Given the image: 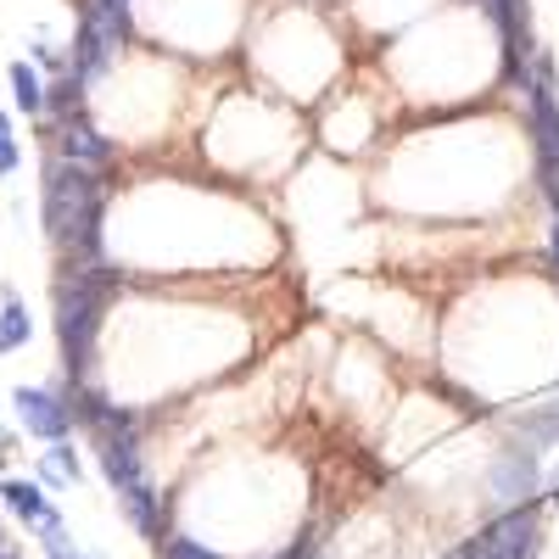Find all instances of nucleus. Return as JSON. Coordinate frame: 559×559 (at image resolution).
<instances>
[{
  "label": "nucleus",
  "mask_w": 559,
  "mask_h": 559,
  "mask_svg": "<svg viewBox=\"0 0 559 559\" xmlns=\"http://www.w3.org/2000/svg\"><path fill=\"white\" fill-rule=\"evenodd\" d=\"M537 492H543V453L526 442L498 448V459L487 464V498L498 509H515V503H532Z\"/></svg>",
  "instance_id": "obj_5"
},
{
  "label": "nucleus",
  "mask_w": 559,
  "mask_h": 559,
  "mask_svg": "<svg viewBox=\"0 0 559 559\" xmlns=\"http://www.w3.org/2000/svg\"><path fill=\"white\" fill-rule=\"evenodd\" d=\"M39 543H45V559H96L68 537V526H39Z\"/></svg>",
  "instance_id": "obj_15"
},
{
  "label": "nucleus",
  "mask_w": 559,
  "mask_h": 559,
  "mask_svg": "<svg viewBox=\"0 0 559 559\" xmlns=\"http://www.w3.org/2000/svg\"><path fill=\"white\" fill-rule=\"evenodd\" d=\"M28 336H34V319H28V308H23L17 297H7V308H0V353L23 347Z\"/></svg>",
  "instance_id": "obj_12"
},
{
  "label": "nucleus",
  "mask_w": 559,
  "mask_h": 559,
  "mask_svg": "<svg viewBox=\"0 0 559 559\" xmlns=\"http://www.w3.org/2000/svg\"><path fill=\"white\" fill-rule=\"evenodd\" d=\"M129 7L134 0H79V28H90L102 45L123 51L129 45Z\"/></svg>",
  "instance_id": "obj_8"
},
{
  "label": "nucleus",
  "mask_w": 559,
  "mask_h": 559,
  "mask_svg": "<svg viewBox=\"0 0 559 559\" xmlns=\"http://www.w3.org/2000/svg\"><path fill=\"white\" fill-rule=\"evenodd\" d=\"M471 543L481 548V559H537L543 554V515H537V503L498 509V515Z\"/></svg>",
  "instance_id": "obj_4"
},
{
  "label": "nucleus",
  "mask_w": 559,
  "mask_h": 559,
  "mask_svg": "<svg viewBox=\"0 0 559 559\" xmlns=\"http://www.w3.org/2000/svg\"><path fill=\"white\" fill-rule=\"evenodd\" d=\"M554 218H548V247H554V263H559V197H548Z\"/></svg>",
  "instance_id": "obj_19"
},
{
  "label": "nucleus",
  "mask_w": 559,
  "mask_h": 559,
  "mask_svg": "<svg viewBox=\"0 0 559 559\" xmlns=\"http://www.w3.org/2000/svg\"><path fill=\"white\" fill-rule=\"evenodd\" d=\"M0 559H17V554H12V548H0Z\"/></svg>",
  "instance_id": "obj_21"
},
{
  "label": "nucleus",
  "mask_w": 559,
  "mask_h": 559,
  "mask_svg": "<svg viewBox=\"0 0 559 559\" xmlns=\"http://www.w3.org/2000/svg\"><path fill=\"white\" fill-rule=\"evenodd\" d=\"M102 207L107 185L96 168H79L68 157L45 163V236L68 258H102Z\"/></svg>",
  "instance_id": "obj_1"
},
{
  "label": "nucleus",
  "mask_w": 559,
  "mask_h": 559,
  "mask_svg": "<svg viewBox=\"0 0 559 559\" xmlns=\"http://www.w3.org/2000/svg\"><path fill=\"white\" fill-rule=\"evenodd\" d=\"M521 431L532 442H543V448H559V397L543 403V408H532V414H521Z\"/></svg>",
  "instance_id": "obj_14"
},
{
  "label": "nucleus",
  "mask_w": 559,
  "mask_h": 559,
  "mask_svg": "<svg viewBox=\"0 0 559 559\" xmlns=\"http://www.w3.org/2000/svg\"><path fill=\"white\" fill-rule=\"evenodd\" d=\"M57 134H62V157L68 163H79V168H107L112 163V140L102 129H90L84 118H68Z\"/></svg>",
  "instance_id": "obj_9"
},
{
  "label": "nucleus",
  "mask_w": 559,
  "mask_h": 559,
  "mask_svg": "<svg viewBox=\"0 0 559 559\" xmlns=\"http://www.w3.org/2000/svg\"><path fill=\"white\" fill-rule=\"evenodd\" d=\"M17 157H23V152H17V134H12V118L0 112V179H7V174L17 168Z\"/></svg>",
  "instance_id": "obj_17"
},
{
  "label": "nucleus",
  "mask_w": 559,
  "mask_h": 559,
  "mask_svg": "<svg viewBox=\"0 0 559 559\" xmlns=\"http://www.w3.org/2000/svg\"><path fill=\"white\" fill-rule=\"evenodd\" d=\"M526 123H532V157H537V185L543 197H559V62L543 51L532 79H526Z\"/></svg>",
  "instance_id": "obj_3"
},
{
  "label": "nucleus",
  "mask_w": 559,
  "mask_h": 559,
  "mask_svg": "<svg viewBox=\"0 0 559 559\" xmlns=\"http://www.w3.org/2000/svg\"><path fill=\"white\" fill-rule=\"evenodd\" d=\"M448 559H481V548H476V543H459V548H453Z\"/></svg>",
  "instance_id": "obj_20"
},
{
  "label": "nucleus",
  "mask_w": 559,
  "mask_h": 559,
  "mask_svg": "<svg viewBox=\"0 0 559 559\" xmlns=\"http://www.w3.org/2000/svg\"><path fill=\"white\" fill-rule=\"evenodd\" d=\"M269 559H313V537H297L292 548H280V554H269Z\"/></svg>",
  "instance_id": "obj_18"
},
{
  "label": "nucleus",
  "mask_w": 559,
  "mask_h": 559,
  "mask_svg": "<svg viewBox=\"0 0 559 559\" xmlns=\"http://www.w3.org/2000/svg\"><path fill=\"white\" fill-rule=\"evenodd\" d=\"M163 559H224V554L207 548L202 537H179V532H168V537H163Z\"/></svg>",
  "instance_id": "obj_16"
},
{
  "label": "nucleus",
  "mask_w": 559,
  "mask_h": 559,
  "mask_svg": "<svg viewBox=\"0 0 559 559\" xmlns=\"http://www.w3.org/2000/svg\"><path fill=\"white\" fill-rule=\"evenodd\" d=\"M39 476H45V481H57V487H73V481H79V459H73V448H68V442H51V448H45Z\"/></svg>",
  "instance_id": "obj_13"
},
{
  "label": "nucleus",
  "mask_w": 559,
  "mask_h": 559,
  "mask_svg": "<svg viewBox=\"0 0 559 559\" xmlns=\"http://www.w3.org/2000/svg\"><path fill=\"white\" fill-rule=\"evenodd\" d=\"M0 498H7V509H12L23 526H62V515H57L51 503H45V492H39L34 481H23V476L0 487Z\"/></svg>",
  "instance_id": "obj_10"
},
{
  "label": "nucleus",
  "mask_w": 559,
  "mask_h": 559,
  "mask_svg": "<svg viewBox=\"0 0 559 559\" xmlns=\"http://www.w3.org/2000/svg\"><path fill=\"white\" fill-rule=\"evenodd\" d=\"M12 102L23 107V112H45V90L51 84H39V73H34V62H12Z\"/></svg>",
  "instance_id": "obj_11"
},
{
  "label": "nucleus",
  "mask_w": 559,
  "mask_h": 559,
  "mask_svg": "<svg viewBox=\"0 0 559 559\" xmlns=\"http://www.w3.org/2000/svg\"><path fill=\"white\" fill-rule=\"evenodd\" d=\"M118 286V269L107 258H68V274L57 280V336L68 353V376L84 381L90 358H96V336H102V308L107 292Z\"/></svg>",
  "instance_id": "obj_2"
},
{
  "label": "nucleus",
  "mask_w": 559,
  "mask_h": 559,
  "mask_svg": "<svg viewBox=\"0 0 559 559\" xmlns=\"http://www.w3.org/2000/svg\"><path fill=\"white\" fill-rule=\"evenodd\" d=\"M0 548H7V537H0Z\"/></svg>",
  "instance_id": "obj_22"
},
{
  "label": "nucleus",
  "mask_w": 559,
  "mask_h": 559,
  "mask_svg": "<svg viewBox=\"0 0 559 559\" xmlns=\"http://www.w3.org/2000/svg\"><path fill=\"white\" fill-rule=\"evenodd\" d=\"M12 414H17V426L34 431L39 442H68L73 419H79L68 392H51V386H17L12 392Z\"/></svg>",
  "instance_id": "obj_6"
},
{
  "label": "nucleus",
  "mask_w": 559,
  "mask_h": 559,
  "mask_svg": "<svg viewBox=\"0 0 559 559\" xmlns=\"http://www.w3.org/2000/svg\"><path fill=\"white\" fill-rule=\"evenodd\" d=\"M96 459L112 481V492H129L140 481H152L146 471V453H140V431H123V437H96Z\"/></svg>",
  "instance_id": "obj_7"
}]
</instances>
